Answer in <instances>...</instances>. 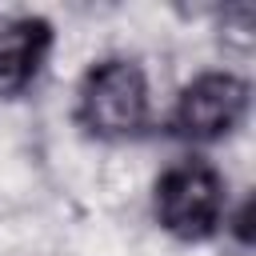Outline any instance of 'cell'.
<instances>
[{
    "label": "cell",
    "mask_w": 256,
    "mask_h": 256,
    "mask_svg": "<svg viewBox=\"0 0 256 256\" xmlns=\"http://www.w3.org/2000/svg\"><path fill=\"white\" fill-rule=\"evenodd\" d=\"M72 120L88 140H104V144L144 136L152 124V92L140 60L132 56L92 60L76 84Z\"/></svg>",
    "instance_id": "6da1fadb"
},
{
    "label": "cell",
    "mask_w": 256,
    "mask_h": 256,
    "mask_svg": "<svg viewBox=\"0 0 256 256\" xmlns=\"http://www.w3.org/2000/svg\"><path fill=\"white\" fill-rule=\"evenodd\" d=\"M152 216L180 244L212 240L228 220V180L208 156L168 164L152 184Z\"/></svg>",
    "instance_id": "7a4b0ae2"
},
{
    "label": "cell",
    "mask_w": 256,
    "mask_h": 256,
    "mask_svg": "<svg viewBox=\"0 0 256 256\" xmlns=\"http://www.w3.org/2000/svg\"><path fill=\"white\" fill-rule=\"evenodd\" d=\"M248 104H252V88L244 76L220 72V68L200 72L176 92V104L164 128L168 136L188 140V144H220L244 124Z\"/></svg>",
    "instance_id": "3957f363"
},
{
    "label": "cell",
    "mask_w": 256,
    "mask_h": 256,
    "mask_svg": "<svg viewBox=\"0 0 256 256\" xmlns=\"http://www.w3.org/2000/svg\"><path fill=\"white\" fill-rule=\"evenodd\" d=\"M56 48V28L44 16H12L0 24V100H20L36 88Z\"/></svg>",
    "instance_id": "277c9868"
},
{
    "label": "cell",
    "mask_w": 256,
    "mask_h": 256,
    "mask_svg": "<svg viewBox=\"0 0 256 256\" xmlns=\"http://www.w3.org/2000/svg\"><path fill=\"white\" fill-rule=\"evenodd\" d=\"M252 20H256V8L252 4H236V8H224L220 16V32L224 40H232L236 48H252Z\"/></svg>",
    "instance_id": "5b68a950"
},
{
    "label": "cell",
    "mask_w": 256,
    "mask_h": 256,
    "mask_svg": "<svg viewBox=\"0 0 256 256\" xmlns=\"http://www.w3.org/2000/svg\"><path fill=\"white\" fill-rule=\"evenodd\" d=\"M224 224H228V228H232V236L248 248V244H252V196H248V200L236 208V216H232V220H224Z\"/></svg>",
    "instance_id": "8992f818"
}]
</instances>
